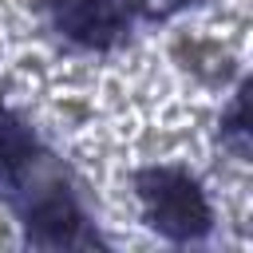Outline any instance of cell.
<instances>
[{"label":"cell","instance_id":"cell-1","mask_svg":"<svg viewBox=\"0 0 253 253\" xmlns=\"http://www.w3.org/2000/svg\"><path fill=\"white\" fill-rule=\"evenodd\" d=\"M138 202L146 221L170 241H198L210 229V202L202 186L178 166H150L138 174Z\"/></svg>","mask_w":253,"mask_h":253},{"label":"cell","instance_id":"cell-2","mask_svg":"<svg viewBox=\"0 0 253 253\" xmlns=\"http://www.w3.org/2000/svg\"><path fill=\"white\" fill-rule=\"evenodd\" d=\"M55 28L67 32L79 43L103 47L126 28V4L123 0H51Z\"/></svg>","mask_w":253,"mask_h":253},{"label":"cell","instance_id":"cell-3","mask_svg":"<svg viewBox=\"0 0 253 253\" xmlns=\"http://www.w3.org/2000/svg\"><path fill=\"white\" fill-rule=\"evenodd\" d=\"M28 229H36L40 241L47 245H67L79 229V213L71 206V198L63 194V186H51L47 194H40L28 206Z\"/></svg>","mask_w":253,"mask_h":253},{"label":"cell","instance_id":"cell-4","mask_svg":"<svg viewBox=\"0 0 253 253\" xmlns=\"http://www.w3.org/2000/svg\"><path fill=\"white\" fill-rule=\"evenodd\" d=\"M32 158V134L20 126V119L0 103V178H12Z\"/></svg>","mask_w":253,"mask_h":253},{"label":"cell","instance_id":"cell-5","mask_svg":"<svg viewBox=\"0 0 253 253\" xmlns=\"http://www.w3.org/2000/svg\"><path fill=\"white\" fill-rule=\"evenodd\" d=\"M126 4V12H142V16H166V12H174L178 4H186V0H123Z\"/></svg>","mask_w":253,"mask_h":253}]
</instances>
